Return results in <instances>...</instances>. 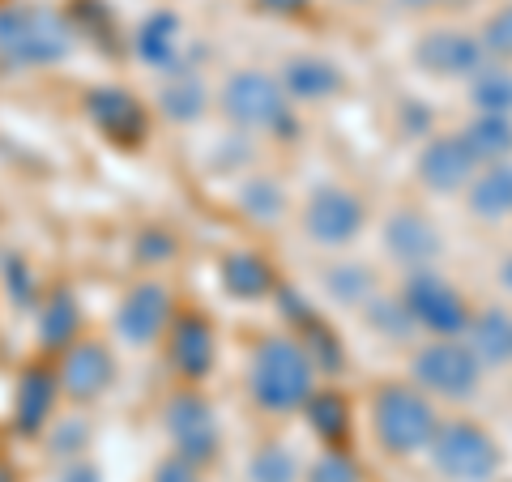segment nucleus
<instances>
[{
	"mask_svg": "<svg viewBox=\"0 0 512 482\" xmlns=\"http://www.w3.org/2000/svg\"><path fill=\"white\" fill-rule=\"evenodd\" d=\"M312 376L316 372L312 359L303 355V346L291 342V337H274L252 359V397L274 414L299 410L312 397Z\"/></svg>",
	"mask_w": 512,
	"mask_h": 482,
	"instance_id": "obj_1",
	"label": "nucleus"
},
{
	"mask_svg": "<svg viewBox=\"0 0 512 482\" xmlns=\"http://www.w3.org/2000/svg\"><path fill=\"white\" fill-rule=\"evenodd\" d=\"M73 30L52 9H5L0 13V56L9 64H56L69 56Z\"/></svg>",
	"mask_w": 512,
	"mask_h": 482,
	"instance_id": "obj_2",
	"label": "nucleus"
},
{
	"mask_svg": "<svg viewBox=\"0 0 512 482\" xmlns=\"http://www.w3.org/2000/svg\"><path fill=\"white\" fill-rule=\"evenodd\" d=\"M431 461L448 482H487L500 470V448L474 423H444L431 436Z\"/></svg>",
	"mask_w": 512,
	"mask_h": 482,
	"instance_id": "obj_3",
	"label": "nucleus"
},
{
	"mask_svg": "<svg viewBox=\"0 0 512 482\" xmlns=\"http://www.w3.org/2000/svg\"><path fill=\"white\" fill-rule=\"evenodd\" d=\"M376 436L389 453H419L436 436V410L427 406V397H419L414 389H380L376 393Z\"/></svg>",
	"mask_w": 512,
	"mask_h": 482,
	"instance_id": "obj_4",
	"label": "nucleus"
},
{
	"mask_svg": "<svg viewBox=\"0 0 512 482\" xmlns=\"http://www.w3.org/2000/svg\"><path fill=\"white\" fill-rule=\"evenodd\" d=\"M222 111L252 133L265 128H282L286 124V90L274 82L269 73H235L227 90H222Z\"/></svg>",
	"mask_w": 512,
	"mask_h": 482,
	"instance_id": "obj_5",
	"label": "nucleus"
},
{
	"mask_svg": "<svg viewBox=\"0 0 512 482\" xmlns=\"http://www.w3.org/2000/svg\"><path fill=\"white\" fill-rule=\"evenodd\" d=\"M414 380L440 397H470L478 389V355L470 342H431L414 355Z\"/></svg>",
	"mask_w": 512,
	"mask_h": 482,
	"instance_id": "obj_6",
	"label": "nucleus"
},
{
	"mask_svg": "<svg viewBox=\"0 0 512 482\" xmlns=\"http://www.w3.org/2000/svg\"><path fill=\"white\" fill-rule=\"evenodd\" d=\"M406 312L414 316V325H423L431 333H461L466 329V299H461L453 286H448L440 273L419 269L406 286Z\"/></svg>",
	"mask_w": 512,
	"mask_h": 482,
	"instance_id": "obj_7",
	"label": "nucleus"
},
{
	"mask_svg": "<svg viewBox=\"0 0 512 482\" xmlns=\"http://www.w3.org/2000/svg\"><path fill=\"white\" fill-rule=\"evenodd\" d=\"M303 227H308L312 244H320V248H342L363 227V205H359L355 192H346V188H320L316 197L308 201Z\"/></svg>",
	"mask_w": 512,
	"mask_h": 482,
	"instance_id": "obj_8",
	"label": "nucleus"
},
{
	"mask_svg": "<svg viewBox=\"0 0 512 482\" xmlns=\"http://www.w3.org/2000/svg\"><path fill=\"white\" fill-rule=\"evenodd\" d=\"M167 431L188 465H205L218 453V423L201 397H175L167 410Z\"/></svg>",
	"mask_w": 512,
	"mask_h": 482,
	"instance_id": "obj_9",
	"label": "nucleus"
},
{
	"mask_svg": "<svg viewBox=\"0 0 512 482\" xmlns=\"http://www.w3.org/2000/svg\"><path fill=\"white\" fill-rule=\"evenodd\" d=\"M414 56L436 77H474L483 69L487 47H483V39L461 35V30H431V35L414 47Z\"/></svg>",
	"mask_w": 512,
	"mask_h": 482,
	"instance_id": "obj_10",
	"label": "nucleus"
},
{
	"mask_svg": "<svg viewBox=\"0 0 512 482\" xmlns=\"http://www.w3.org/2000/svg\"><path fill=\"white\" fill-rule=\"evenodd\" d=\"M167 325V291L154 282H141L124 295L120 312H116V333L128 346H150Z\"/></svg>",
	"mask_w": 512,
	"mask_h": 482,
	"instance_id": "obj_11",
	"label": "nucleus"
},
{
	"mask_svg": "<svg viewBox=\"0 0 512 482\" xmlns=\"http://www.w3.org/2000/svg\"><path fill=\"white\" fill-rule=\"evenodd\" d=\"M474 163L478 158L470 154L466 137H440V141H431L419 158V180L436 192H457L461 184H470Z\"/></svg>",
	"mask_w": 512,
	"mask_h": 482,
	"instance_id": "obj_12",
	"label": "nucleus"
},
{
	"mask_svg": "<svg viewBox=\"0 0 512 482\" xmlns=\"http://www.w3.org/2000/svg\"><path fill=\"white\" fill-rule=\"evenodd\" d=\"M111 376H116V367H111L107 346H99V342L73 346L69 355H64V367H60V380L73 397H99L111 384Z\"/></svg>",
	"mask_w": 512,
	"mask_h": 482,
	"instance_id": "obj_13",
	"label": "nucleus"
},
{
	"mask_svg": "<svg viewBox=\"0 0 512 482\" xmlns=\"http://www.w3.org/2000/svg\"><path fill=\"white\" fill-rule=\"evenodd\" d=\"M384 248H389V256H397V261H406V265H427L431 256L440 252V235L423 214L406 210V214L389 218V227H384Z\"/></svg>",
	"mask_w": 512,
	"mask_h": 482,
	"instance_id": "obj_14",
	"label": "nucleus"
},
{
	"mask_svg": "<svg viewBox=\"0 0 512 482\" xmlns=\"http://www.w3.org/2000/svg\"><path fill=\"white\" fill-rule=\"evenodd\" d=\"M90 116L107 137H116V141H137L141 128H146V116H141L137 99L124 94V90H94L90 94Z\"/></svg>",
	"mask_w": 512,
	"mask_h": 482,
	"instance_id": "obj_15",
	"label": "nucleus"
},
{
	"mask_svg": "<svg viewBox=\"0 0 512 482\" xmlns=\"http://www.w3.org/2000/svg\"><path fill=\"white\" fill-rule=\"evenodd\" d=\"M282 90L291 94V99L316 103V99H329V94L342 90V73H338V64H329L320 56H299V60L286 64Z\"/></svg>",
	"mask_w": 512,
	"mask_h": 482,
	"instance_id": "obj_16",
	"label": "nucleus"
},
{
	"mask_svg": "<svg viewBox=\"0 0 512 482\" xmlns=\"http://www.w3.org/2000/svg\"><path fill=\"white\" fill-rule=\"evenodd\" d=\"M180 39H184L180 18H175V13H154V18H146L137 30V52L146 64H154V69H175Z\"/></svg>",
	"mask_w": 512,
	"mask_h": 482,
	"instance_id": "obj_17",
	"label": "nucleus"
},
{
	"mask_svg": "<svg viewBox=\"0 0 512 482\" xmlns=\"http://www.w3.org/2000/svg\"><path fill=\"white\" fill-rule=\"evenodd\" d=\"M171 355H175V367H180L184 376H205L214 363V333L205 320L188 316L180 320V329H175V342H171Z\"/></svg>",
	"mask_w": 512,
	"mask_h": 482,
	"instance_id": "obj_18",
	"label": "nucleus"
},
{
	"mask_svg": "<svg viewBox=\"0 0 512 482\" xmlns=\"http://www.w3.org/2000/svg\"><path fill=\"white\" fill-rule=\"evenodd\" d=\"M470 210L478 218H504L512 214V163H491L470 184Z\"/></svg>",
	"mask_w": 512,
	"mask_h": 482,
	"instance_id": "obj_19",
	"label": "nucleus"
},
{
	"mask_svg": "<svg viewBox=\"0 0 512 482\" xmlns=\"http://www.w3.org/2000/svg\"><path fill=\"white\" fill-rule=\"evenodd\" d=\"M461 137H466L470 154L483 158V163H504V158L512 154V120L508 116H491V111H483Z\"/></svg>",
	"mask_w": 512,
	"mask_h": 482,
	"instance_id": "obj_20",
	"label": "nucleus"
},
{
	"mask_svg": "<svg viewBox=\"0 0 512 482\" xmlns=\"http://www.w3.org/2000/svg\"><path fill=\"white\" fill-rule=\"evenodd\" d=\"M470 350L487 363H508L512 359V320L504 312H483L470 325Z\"/></svg>",
	"mask_w": 512,
	"mask_h": 482,
	"instance_id": "obj_21",
	"label": "nucleus"
},
{
	"mask_svg": "<svg viewBox=\"0 0 512 482\" xmlns=\"http://www.w3.org/2000/svg\"><path fill=\"white\" fill-rule=\"evenodd\" d=\"M222 286H227L231 295L239 299H256L269 291V265L261 256H248V252H235L227 256V265H222Z\"/></svg>",
	"mask_w": 512,
	"mask_h": 482,
	"instance_id": "obj_22",
	"label": "nucleus"
},
{
	"mask_svg": "<svg viewBox=\"0 0 512 482\" xmlns=\"http://www.w3.org/2000/svg\"><path fill=\"white\" fill-rule=\"evenodd\" d=\"M52 397H56V384L52 376H43V372H30L22 380V389H18V423L26 431H35L47 423V414H52Z\"/></svg>",
	"mask_w": 512,
	"mask_h": 482,
	"instance_id": "obj_23",
	"label": "nucleus"
},
{
	"mask_svg": "<svg viewBox=\"0 0 512 482\" xmlns=\"http://www.w3.org/2000/svg\"><path fill=\"white\" fill-rule=\"evenodd\" d=\"M474 103L491 111V116H512V69L491 64V69L474 73Z\"/></svg>",
	"mask_w": 512,
	"mask_h": 482,
	"instance_id": "obj_24",
	"label": "nucleus"
},
{
	"mask_svg": "<svg viewBox=\"0 0 512 482\" xmlns=\"http://www.w3.org/2000/svg\"><path fill=\"white\" fill-rule=\"evenodd\" d=\"M201 107H205V90L197 77H175V82L163 90V111L171 120H197L201 116Z\"/></svg>",
	"mask_w": 512,
	"mask_h": 482,
	"instance_id": "obj_25",
	"label": "nucleus"
},
{
	"mask_svg": "<svg viewBox=\"0 0 512 482\" xmlns=\"http://www.w3.org/2000/svg\"><path fill=\"white\" fill-rule=\"evenodd\" d=\"M248 478L252 482H295L299 478V465H295V457L286 453V448L265 444L261 453L248 461Z\"/></svg>",
	"mask_w": 512,
	"mask_h": 482,
	"instance_id": "obj_26",
	"label": "nucleus"
},
{
	"mask_svg": "<svg viewBox=\"0 0 512 482\" xmlns=\"http://www.w3.org/2000/svg\"><path fill=\"white\" fill-rule=\"evenodd\" d=\"M329 291L342 303H367L372 299V273L363 265H338L329 273Z\"/></svg>",
	"mask_w": 512,
	"mask_h": 482,
	"instance_id": "obj_27",
	"label": "nucleus"
},
{
	"mask_svg": "<svg viewBox=\"0 0 512 482\" xmlns=\"http://www.w3.org/2000/svg\"><path fill=\"white\" fill-rule=\"evenodd\" d=\"M282 188L274 184V180H252L248 188H244V210L256 218V222H274L278 214H282Z\"/></svg>",
	"mask_w": 512,
	"mask_h": 482,
	"instance_id": "obj_28",
	"label": "nucleus"
},
{
	"mask_svg": "<svg viewBox=\"0 0 512 482\" xmlns=\"http://www.w3.org/2000/svg\"><path fill=\"white\" fill-rule=\"evenodd\" d=\"M73 325H77V308H73V299H69V295H60L52 308H47V316H43V342H47V346L69 342V337H73Z\"/></svg>",
	"mask_w": 512,
	"mask_h": 482,
	"instance_id": "obj_29",
	"label": "nucleus"
},
{
	"mask_svg": "<svg viewBox=\"0 0 512 482\" xmlns=\"http://www.w3.org/2000/svg\"><path fill=\"white\" fill-rule=\"evenodd\" d=\"M483 47H487L491 56L512 60V5L500 9L495 18H487V26H483Z\"/></svg>",
	"mask_w": 512,
	"mask_h": 482,
	"instance_id": "obj_30",
	"label": "nucleus"
},
{
	"mask_svg": "<svg viewBox=\"0 0 512 482\" xmlns=\"http://www.w3.org/2000/svg\"><path fill=\"white\" fill-rule=\"evenodd\" d=\"M312 427L325 431V440H338L346 431V406L338 397H316L312 401Z\"/></svg>",
	"mask_w": 512,
	"mask_h": 482,
	"instance_id": "obj_31",
	"label": "nucleus"
},
{
	"mask_svg": "<svg viewBox=\"0 0 512 482\" xmlns=\"http://www.w3.org/2000/svg\"><path fill=\"white\" fill-rule=\"evenodd\" d=\"M308 482H359V470H355V465H350L346 457H320V461L312 465Z\"/></svg>",
	"mask_w": 512,
	"mask_h": 482,
	"instance_id": "obj_32",
	"label": "nucleus"
},
{
	"mask_svg": "<svg viewBox=\"0 0 512 482\" xmlns=\"http://www.w3.org/2000/svg\"><path fill=\"white\" fill-rule=\"evenodd\" d=\"M367 312H372L376 325L389 329V333H406V329L414 325V316L406 312V303H393V312H380V303H376V308H367Z\"/></svg>",
	"mask_w": 512,
	"mask_h": 482,
	"instance_id": "obj_33",
	"label": "nucleus"
},
{
	"mask_svg": "<svg viewBox=\"0 0 512 482\" xmlns=\"http://www.w3.org/2000/svg\"><path fill=\"white\" fill-rule=\"evenodd\" d=\"M77 444H86V423H60L56 427V440H52V448H56V453H73V448Z\"/></svg>",
	"mask_w": 512,
	"mask_h": 482,
	"instance_id": "obj_34",
	"label": "nucleus"
},
{
	"mask_svg": "<svg viewBox=\"0 0 512 482\" xmlns=\"http://www.w3.org/2000/svg\"><path fill=\"white\" fill-rule=\"evenodd\" d=\"M154 482H197V465H188L184 457L163 461L158 465V474H154Z\"/></svg>",
	"mask_w": 512,
	"mask_h": 482,
	"instance_id": "obj_35",
	"label": "nucleus"
},
{
	"mask_svg": "<svg viewBox=\"0 0 512 482\" xmlns=\"http://www.w3.org/2000/svg\"><path fill=\"white\" fill-rule=\"evenodd\" d=\"M265 9H274V13H299L303 5H308V0H261Z\"/></svg>",
	"mask_w": 512,
	"mask_h": 482,
	"instance_id": "obj_36",
	"label": "nucleus"
},
{
	"mask_svg": "<svg viewBox=\"0 0 512 482\" xmlns=\"http://www.w3.org/2000/svg\"><path fill=\"white\" fill-rule=\"evenodd\" d=\"M60 482H99V474H94V470H90V465H73V470H69V474H64Z\"/></svg>",
	"mask_w": 512,
	"mask_h": 482,
	"instance_id": "obj_37",
	"label": "nucleus"
},
{
	"mask_svg": "<svg viewBox=\"0 0 512 482\" xmlns=\"http://www.w3.org/2000/svg\"><path fill=\"white\" fill-rule=\"evenodd\" d=\"M500 278H504V286H508V291H512V256H508V261H504V269H500Z\"/></svg>",
	"mask_w": 512,
	"mask_h": 482,
	"instance_id": "obj_38",
	"label": "nucleus"
},
{
	"mask_svg": "<svg viewBox=\"0 0 512 482\" xmlns=\"http://www.w3.org/2000/svg\"><path fill=\"white\" fill-rule=\"evenodd\" d=\"M406 9H427V5H440V0H402Z\"/></svg>",
	"mask_w": 512,
	"mask_h": 482,
	"instance_id": "obj_39",
	"label": "nucleus"
}]
</instances>
